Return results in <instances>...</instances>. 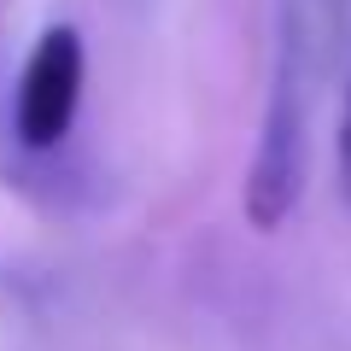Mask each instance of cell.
<instances>
[{"mask_svg":"<svg viewBox=\"0 0 351 351\" xmlns=\"http://www.w3.org/2000/svg\"><path fill=\"white\" fill-rule=\"evenodd\" d=\"M334 53L316 0H276V53H269V94H263L258 152L246 170V223L258 234H276L304 199L311 176V112L316 82Z\"/></svg>","mask_w":351,"mask_h":351,"instance_id":"6da1fadb","label":"cell"},{"mask_svg":"<svg viewBox=\"0 0 351 351\" xmlns=\"http://www.w3.org/2000/svg\"><path fill=\"white\" fill-rule=\"evenodd\" d=\"M82 82H88L82 29L76 24L41 29L24 71H18V94H12V129L29 152H53L71 135L76 112H82Z\"/></svg>","mask_w":351,"mask_h":351,"instance_id":"7a4b0ae2","label":"cell"},{"mask_svg":"<svg viewBox=\"0 0 351 351\" xmlns=\"http://www.w3.org/2000/svg\"><path fill=\"white\" fill-rule=\"evenodd\" d=\"M346 41H351V24H346ZM339 188L351 199V53H346V94H339Z\"/></svg>","mask_w":351,"mask_h":351,"instance_id":"3957f363","label":"cell"},{"mask_svg":"<svg viewBox=\"0 0 351 351\" xmlns=\"http://www.w3.org/2000/svg\"><path fill=\"white\" fill-rule=\"evenodd\" d=\"M316 12H322L328 36H334V47L346 41V24H351V0H316Z\"/></svg>","mask_w":351,"mask_h":351,"instance_id":"277c9868","label":"cell"}]
</instances>
